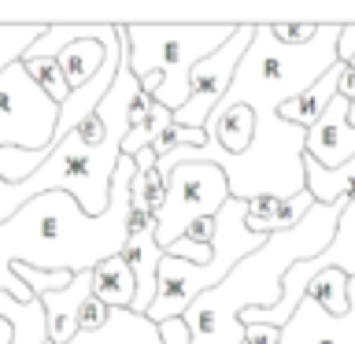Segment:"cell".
<instances>
[{"label":"cell","mask_w":355,"mask_h":344,"mask_svg":"<svg viewBox=\"0 0 355 344\" xmlns=\"http://www.w3.org/2000/svg\"><path fill=\"white\" fill-rule=\"evenodd\" d=\"M133 160L122 155L107 189V211L89 218L67 193L33 196L11 218L0 222V293L11 300H33L30 289L11 274V266H33V270H93L96 263L111 259L126 244L130 218V178Z\"/></svg>","instance_id":"6da1fadb"},{"label":"cell","mask_w":355,"mask_h":344,"mask_svg":"<svg viewBox=\"0 0 355 344\" xmlns=\"http://www.w3.org/2000/svg\"><path fill=\"white\" fill-rule=\"evenodd\" d=\"M337 215L340 204H315L293 230L270 233L263 248L244 255L215 289L200 293L182 315L189 344H244V329L237 322L241 311H270L282 300V277L288 266L326 252Z\"/></svg>","instance_id":"7a4b0ae2"},{"label":"cell","mask_w":355,"mask_h":344,"mask_svg":"<svg viewBox=\"0 0 355 344\" xmlns=\"http://www.w3.org/2000/svg\"><path fill=\"white\" fill-rule=\"evenodd\" d=\"M337 41H340V26H322V22L315 37L300 44V49L277 44L266 22L252 26L248 52L241 55L237 74H233L226 96L211 115H222L230 108H248L255 119L277 115V108L300 96L304 89H311L337 63Z\"/></svg>","instance_id":"3957f363"},{"label":"cell","mask_w":355,"mask_h":344,"mask_svg":"<svg viewBox=\"0 0 355 344\" xmlns=\"http://www.w3.org/2000/svg\"><path fill=\"white\" fill-rule=\"evenodd\" d=\"M304 137L307 130L282 122L277 115L255 119L252 144L237 155L204 144V148H178L155 160V171L163 178L178 163H215L226 174L230 196L233 200H255V196H277L293 200L304 193Z\"/></svg>","instance_id":"277c9868"},{"label":"cell","mask_w":355,"mask_h":344,"mask_svg":"<svg viewBox=\"0 0 355 344\" xmlns=\"http://www.w3.org/2000/svg\"><path fill=\"white\" fill-rule=\"evenodd\" d=\"M119 160H122V141H107L104 148H89V144L78 141V133H67L52 144L49 160L26 182L19 185L0 182V222L44 193H67L89 218L104 215L111 174H115Z\"/></svg>","instance_id":"5b68a950"},{"label":"cell","mask_w":355,"mask_h":344,"mask_svg":"<svg viewBox=\"0 0 355 344\" xmlns=\"http://www.w3.org/2000/svg\"><path fill=\"white\" fill-rule=\"evenodd\" d=\"M233 30L237 26H122V49L137 82L148 74L159 78L152 100L174 115L189 100L193 67L222 49Z\"/></svg>","instance_id":"8992f818"},{"label":"cell","mask_w":355,"mask_h":344,"mask_svg":"<svg viewBox=\"0 0 355 344\" xmlns=\"http://www.w3.org/2000/svg\"><path fill=\"white\" fill-rule=\"evenodd\" d=\"M60 104L26 74L22 63H11L0 74V148L52 152Z\"/></svg>","instance_id":"52a82bcc"},{"label":"cell","mask_w":355,"mask_h":344,"mask_svg":"<svg viewBox=\"0 0 355 344\" xmlns=\"http://www.w3.org/2000/svg\"><path fill=\"white\" fill-rule=\"evenodd\" d=\"M230 200L226 174L215 163H178L166 174V200L155 215V244L166 252L196 218H215Z\"/></svg>","instance_id":"ba28073f"},{"label":"cell","mask_w":355,"mask_h":344,"mask_svg":"<svg viewBox=\"0 0 355 344\" xmlns=\"http://www.w3.org/2000/svg\"><path fill=\"white\" fill-rule=\"evenodd\" d=\"M248 44H252V26H237L222 49H215L207 60H200L193 67V74H189V100H185V108L174 111L178 126H189V130L207 126L211 111L222 104V96H226V89L233 82V74H237V63L248 52Z\"/></svg>","instance_id":"9c48e42d"},{"label":"cell","mask_w":355,"mask_h":344,"mask_svg":"<svg viewBox=\"0 0 355 344\" xmlns=\"http://www.w3.org/2000/svg\"><path fill=\"white\" fill-rule=\"evenodd\" d=\"M277 344H355V277H348L344 315H326L315 300L304 296L293 318L277 329Z\"/></svg>","instance_id":"30bf717a"},{"label":"cell","mask_w":355,"mask_h":344,"mask_svg":"<svg viewBox=\"0 0 355 344\" xmlns=\"http://www.w3.org/2000/svg\"><path fill=\"white\" fill-rule=\"evenodd\" d=\"M304 155L315 160L318 166H326V171L355 160V126L348 122V100L340 93L329 100V108L322 111V119L307 130Z\"/></svg>","instance_id":"8fae6325"},{"label":"cell","mask_w":355,"mask_h":344,"mask_svg":"<svg viewBox=\"0 0 355 344\" xmlns=\"http://www.w3.org/2000/svg\"><path fill=\"white\" fill-rule=\"evenodd\" d=\"M89 296H93V270H78L67 289L41 296L49 344H67L74 337V333H78V311H82V304Z\"/></svg>","instance_id":"7c38bea8"},{"label":"cell","mask_w":355,"mask_h":344,"mask_svg":"<svg viewBox=\"0 0 355 344\" xmlns=\"http://www.w3.org/2000/svg\"><path fill=\"white\" fill-rule=\"evenodd\" d=\"M315 207V200L304 189L300 196L293 200H277V196H255V200H244V226L248 233H259V237H270V233H285L293 230L307 211Z\"/></svg>","instance_id":"4fadbf2b"},{"label":"cell","mask_w":355,"mask_h":344,"mask_svg":"<svg viewBox=\"0 0 355 344\" xmlns=\"http://www.w3.org/2000/svg\"><path fill=\"white\" fill-rule=\"evenodd\" d=\"M340 74H344V63H333L311 89H304L300 96H293L288 104L277 108V119H282V122H293V126H300V130H311V126L322 119V111L329 108V100L337 96Z\"/></svg>","instance_id":"5bb4252c"},{"label":"cell","mask_w":355,"mask_h":344,"mask_svg":"<svg viewBox=\"0 0 355 344\" xmlns=\"http://www.w3.org/2000/svg\"><path fill=\"white\" fill-rule=\"evenodd\" d=\"M67 344H163L159 326L133 311H111L107 326L96 333H74Z\"/></svg>","instance_id":"9a60e30c"},{"label":"cell","mask_w":355,"mask_h":344,"mask_svg":"<svg viewBox=\"0 0 355 344\" xmlns=\"http://www.w3.org/2000/svg\"><path fill=\"white\" fill-rule=\"evenodd\" d=\"M93 296L111 311H130L133 300H137V282H133L130 266L111 255V259L93 266Z\"/></svg>","instance_id":"2e32d148"},{"label":"cell","mask_w":355,"mask_h":344,"mask_svg":"<svg viewBox=\"0 0 355 344\" xmlns=\"http://www.w3.org/2000/svg\"><path fill=\"white\" fill-rule=\"evenodd\" d=\"M207 141L215 144V148L237 155L252 144V133H255V115L248 108H230L222 111V115H211L207 119Z\"/></svg>","instance_id":"e0dca14e"},{"label":"cell","mask_w":355,"mask_h":344,"mask_svg":"<svg viewBox=\"0 0 355 344\" xmlns=\"http://www.w3.org/2000/svg\"><path fill=\"white\" fill-rule=\"evenodd\" d=\"M55 63H60V71H63L67 89H82L89 78L104 67V49H100L96 41H89V37L85 41H71L60 55H55Z\"/></svg>","instance_id":"ac0fdd59"},{"label":"cell","mask_w":355,"mask_h":344,"mask_svg":"<svg viewBox=\"0 0 355 344\" xmlns=\"http://www.w3.org/2000/svg\"><path fill=\"white\" fill-rule=\"evenodd\" d=\"M326 315H344L348 311V274L344 270H322L315 282L307 285V293Z\"/></svg>","instance_id":"d6986e66"},{"label":"cell","mask_w":355,"mask_h":344,"mask_svg":"<svg viewBox=\"0 0 355 344\" xmlns=\"http://www.w3.org/2000/svg\"><path fill=\"white\" fill-rule=\"evenodd\" d=\"M41 30L44 26H0V74L30 52V44L41 37Z\"/></svg>","instance_id":"ffe728a7"},{"label":"cell","mask_w":355,"mask_h":344,"mask_svg":"<svg viewBox=\"0 0 355 344\" xmlns=\"http://www.w3.org/2000/svg\"><path fill=\"white\" fill-rule=\"evenodd\" d=\"M11 274L30 289L33 300H41L49 293H60V289H67V285H71V277H74L71 270H33V266H22V263L11 266Z\"/></svg>","instance_id":"44dd1931"},{"label":"cell","mask_w":355,"mask_h":344,"mask_svg":"<svg viewBox=\"0 0 355 344\" xmlns=\"http://www.w3.org/2000/svg\"><path fill=\"white\" fill-rule=\"evenodd\" d=\"M49 160V152H19V148H0V182L19 185Z\"/></svg>","instance_id":"7402d4cb"},{"label":"cell","mask_w":355,"mask_h":344,"mask_svg":"<svg viewBox=\"0 0 355 344\" xmlns=\"http://www.w3.org/2000/svg\"><path fill=\"white\" fill-rule=\"evenodd\" d=\"M22 67H26V74L37 82L44 93H49L55 104H63L67 96H71V89H67V82H63V71H60V63L55 60H30V55H22L19 60Z\"/></svg>","instance_id":"603a6c76"},{"label":"cell","mask_w":355,"mask_h":344,"mask_svg":"<svg viewBox=\"0 0 355 344\" xmlns=\"http://www.w3.org/2000/svg\"><path fill=\"white\" fill-rule=\"evenodd\" d=\"M266 26H270L274 41L288 44V49H300V44H307L318 33V22H304V26H296V22H266Z\"/></svg>","instance_id":"cb8c5ba5"},{"label":"cell","mask_w":355,"mask_h":344,"mask_svg":"<svg viewBox=\"0 0 355 344\" xmlns=\"http://www.w3.org/2000/svg\"><path fill=\"white\" fill-rule=\"evenodd\" d=\"M107 318H111V307H104L96 296H89L85 304H82V311H78V333H96V329H104Z\"/></svg>","instance_id":"d4e9b609"},{"label":"cell","mask_w":355,"mask_h":344,"mask_svg":"<svg viewBox=\"0 0 355 344\" xmlns=\"http://www.w3.org/2000/svg\"><path fill=\"white\" fill-rule=\"evenodd\" d=\"M211 237H215V218H196L193 226L185 230V241L200 244V248H211Z\"/></svg>","instance_id":"484cf974"},{"label":"cell","mask_w":355,"mask_h":344,"mask_svg":"<svg viewBox=\"0 0 355 344\" xmlns=\"http://www.w3.org/2000/svg\"><path fill=\"white\" fill-rule=\"evenodd\" d=\"M159 337H163V344H189V329L182 318H166V322H159Z\"/></svg>","instance_id":"4316f807"},{"label":"cell","mask_w":355,"mask_h":344,"mask_svg":"<svg viewBox=\"0 0 355 344\" xmlns=\"http://www.w3.org/2000/svg\"><path fill=\"white\" fill-rule=\"evenodd\" d=\"M337 93L344 100H355V74L348 71V67H344V74H340V89H337Z\"/></svg>","instance_id":"83f0119b"},{"label":"cell","mask_w":355,"mask_h":344,"mask_svg":"<svg viewBox=\"0 0 355 344\" xmlns=\"http://www.w3.org/2000/svg\"><path fill=\"white\" fill-rule=\"evenodd\" d=\"M133 166H137V171H152V166H155V152L152 148H141L137 155H133Z\"/></svg>","instance_id":"f1b7e54d"}]
</instances>
